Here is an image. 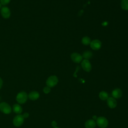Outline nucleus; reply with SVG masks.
<instances>
[{
    "mask_svg": "<svg viewBox=\"0 0 128 128\" xmlns=\"http://www.w3.org/2000/svg\"><path fill=\"white\" fill-rule=\"evenodd\" d=\"M28 94L24 91L19 92L16 96V100L19 104H24L28 100Z\"/></svg>",
    "mask_w": 128,
    "mask_h": 128,
    "instance_id": "obj_1",
    "label": "nucleus"
},
{
    "mask_svg": "<svg viewBox=\"0 0 128 128\" xmlns=\"http://www.w3.org/2000/svg\"><path fill=\"white\" fill-rule=\"evenodd\" d=\"M58 80L56 76H49L46 80V86L50 88H52L56 86L58 83Z\"/></svg>",
    "mask_w": 128,
    "mask_h": 128,
    "instance_id": "obj_2",
    "label": "nucleus"
},
{
    "mask_svg": "<svg viewBox=\"0 0 128 128\" xmlns=\"http://www.w3.org/2000/svg\"><path fill=\"white\" fill-rule=\"evenodd\" d=\"M96 124L100 128H106L108 124V120L104 116H100L96 120Z\"/></svg>",
    "mask_w": 128,
    "mask_h": 128,
    "instance_id": "obj_3",
    "label": "nucleus"
},
{
    "mask_svg": "<svg viewBox=\"0 0 128 128\" xmlns=\"http://www.w3.org/2000/svg\"><path fill=\"white\" fill-rule=\"evenodd\" d=\"M12 108L10 105L6 102L0 103V111L4 114H9L12 112Z\"/></svg>",
    "mask_w": 128,
    "mask_h": 128,
    "instance_id": "obj_4",
    "label": "nucleus"
},
{
    "mask_svg": "<svg viewBox=\"0 0 128 128\" xmlns=\"http://www.w3.org/2000/svg\"><path fill=\"white\" fill-rule=\"evenodd\" d=\"M13 124L16 127L21 126L24 122V118L22 115L19 114L16 116L13 119Z\"/></svg>",
    "mask_w": 128,
    "mask_h": 128,
    "instance_id": "obj_5",
    "label": "nucleus"
},
{
    "mask_svg": "<svg viewBox=\"0 0 128 128\" xmlns=\"http://www.w3.org/2000/svg\"><path fill=\"white\" fill-rule=\"evenodd\" d=\"M0 14L4 18H8L10 16V8L6 6H2L0 9Z\"/></svg>",
    "mask_w": 128,
    "mask_h": 128,
    "instance_id": "obj_6",
    "label": "nucleus"
},
{
    "mask_svg": "<svg viewBox=\"0 0 128 128\" xmlns=\"http://www.w3.org/2000/svg\"><path fill=\"white\" fill-rule=\"evenodd\" d=\"M81 66L83 70L86 72H89L92 70V65L88 60L84 59L82 60Z\"/></svg>",
    "mask_w": 128,
    "mask_h": 128,
    "instance_id": "obj_7",
    "label": "nucleus"
},
{
    "mask_svg": "<svg viewBox=\"0 0 128 128\" xmlns=\"http://www.w3.org/2000/svg\"><path fill=\"white\" fill-rule=\"evenodd\" d=\"M90 46L92 50H97L100 48L102 46V42L98 40H94L90 42Z\"/></svg>",
    "mask_w": 128,
    "mask_h": 128,
    "instance_id": "obj_8",
    "label": "nucleus"
},
{
    "mask_svg": "<svg viewBox=\"0 0 128 128\" xmlns=\"http://www.w3.org/2000/svg\"><path fill=\"white\" fill-rule=\"evenodd\" d=\"M70 57L72 60L76 63H80L82 61V56L77 52H74L72 54Z\"/></svg>",
    "mask_w": 128,
    "mask_h": 128,
    "instance_id": "obj_9",
    "label": "nucleus"
},
{
    "mask_svg": "<svg viewBox=\"0 0 128 128\" xmlns=\"http://www.w3.org/2000/svg\"><path fill=\"white\" fill-rule=\"evenodd\" d=\"M107 104L110 108H114L117 106V102L113 97H110L107 100Z\"/></svg>",
    "mask_w": 128,
    "mask_h": 128,
    "instance_id": "obj_10",
    "label": "nucleus"
},
{
    "mask_svg": "<svg viewBox=\"0 0 128 128\" xmlns=\"http://www.w3.org/2000/svg\"><path fill=\"white\" fill-rule=\"evenodd\" d=\"M122 90L119 88H115L112 90V97L114 98H121L122 96Z\"/></svg>",
    "mask_w": 128,
    "mask_h": 128,
    "instance_id": "obj_11",
    "label": "nucleus"
},
{
    "mask_svg": "<svg viewBox=\"0 0 128 128\" xmlns=\"http://www.w3.org/2000/svg\"><path fill=\"white\" fill-rule=\"evenodd\" d=\"M40 97V94L37 91H32L29 93L28 98L32 100H36Z\"/></svg>",
    "mask_w": 128,
    "mask_h": 128,
    "instance_id": "obj_12",
    "label": "nucleus"
},
{
    "mask_svg": "<svg viewBox=\"0 0 128 128\" xmlns=\"http://www.w3.org/2000/svg\"><path fill=\"white\" fill-rule=\"evenodd\" d=\"M96 124L94 120L90 119L86 120L84 124L86 128H94L96 127Z\"/></svg>",
    "mask_w": 128,
    "mask_h": 128,
    "instance_id": "obj_13",
    "label": "nucleus"
},
{
    "mask_svg": "<svg viewBox=\"0 0 128 128\" xmlns=\"http://www.w3.org/2000/svg\"><path fill=\"white\" fill-rule=\"evenodd\" d=\"M12 110L14 113L19 114L22 112V108L20 104H14L12 106Z\"/></svg>",
    "mask_w": 128,
    "mask_h": 128,
    "instance_id": "obj_14",
    "label": "nucleus"
},
{
    "mask_svg": "<svg viewBox=\"0 0 128 128\" xmlns=\"http://www.w3.org/2000/svg\"><path fill=\"white\" fill-rule=\"evenodd\" d=\"M82 58L86 60H89L91 58L92 56V53L90 50H86L84 52L82 56Z\"/></svg>",
    "mask_w": 128,
    "mask_h": 128,
    "instance_id": "obj_15",
    "label": "nucleus"
},
{
    "mask_svg": "<svg viewBox=\"0 0 128 128\" xmlns=\"http://www.w3.org/2000/svg\"><path fill=\"white\" fill-rule=\"evenodd\" d=\"M99 98L102 100H106L108 98V94L106 92L102 91L99 94Z\"/></svg>",
    "mask_w": 128,
    "mask_h": 128,
    "instance_id": "obj_16",
    "label": "nucleus"
},
{
    "mask_svg": "<svg viewBox=\"0 0 128 128\" xmlns=\"http://www.w3.org/2000/svg\"><path fill=\"white\" fill-rule=\"evenodd\" d=\"M120 6L122 9L128 10V0H122Z\"/></svg>",
    "mask_w": 128,
    "mask_h": 128,
    "instance_id": "obj_17",
    "label": "nucleus"
},
{
    "mask_svg": "<svg viewBox=\"0 0 128 128\" xmlns=\"http://www.w3.org/2000/svg\"><path fill=\"white\" fill-rule=\"evenodd\" d=\"M91 42L90 38L88 36H84L82 38V42L84 45H88Z\"/></svg>",
    "mask_w": 128,
    "mask_h": 128,
    "instance_id": "obj_18",
    "label": "nucleus"
},
{
    "mask_svg": "<svg viewBox=\"0 0 128 128\" xmlns=\"http://www.w3.org/2000/svg\"><path fill=\"white\" fill-rule=\"evenodd\" d=\"M50 90H51L50 88V87L48 86L44 87V88H43V92H44V94H48L50 93Z\"/></svg>",
    "mask_w": 128,
    "mask_h": 128,
    "instance_id": "obj_19",
    "label": "nucleus"
},
{
    "mask_svg": "<svg viewBox=\"0 0 128 128\" xmlns=\"http://www.w3.org/2000/svg\"><path fill=\"white\" fill-rule=\"evenodd\" d=\"M10 0H0V3L2 5L5 6L10 3Z\"/></svg>",
    "mask_w": 128,
    "mask_h": 128,
    "instance_id": "obj_20",
    "label": "nucleus"
},
{
    "mask_svg": "<svg viewBox=\"0 0 128 128\" xmlns=\"http://www.w3.org/2000/svg\"><path fill=\"white\" fill-rule=\"evenodd\" d=\"M22 116L24 117V118H28V116H29V114L27 112H24L23 114H22Z\"/></svg>",
    "mask_w": 128,
    "mask_h": 128,
    "instance_id": "obj_21",
    "label": "nucleus"
},
{
    "mask_svg": "<svg viewBox=\"0 0 128 128\" xmlns=\"http://www.w3.org/2000/svg\"><path fill=\"white\" fill-rule=\"evenodd\" d=\"M51 125H52V126L54 128L56 127V126H57V122H56V121L53 120V121L52 122V123H51Z\"/></svg>",
    "mask_w": 128,
    "mask_h": 128,
    "instance_id": "obj_22",
    "label": "nucleus"
},
{
    "mask_svg": "<svg viewBox=\"0 0 128 128\" xmlns=\"http://www.w3.org/2000/svg\"><path fill=\"white\" fill-rule=\"evenodd\" d=\"M2 84H3V81H2V78L0 77V89L2 88Z\"/></svg>",
    "mask_w": 128,
    "mask_h": 128,
    "instance_id": "obj_23",
    "label": "nucleus"
},
{
    "mask_svg": "<svg viewBox=\"0 0 128 128\" xmlns=\"http://www.w3.org/2000/svg\"><path fill=\"white\" fill-rule=\"evenodd\" d=\"M92 118H93V120H96L98 118L96 117V116H94L92 117Z\"/></svg>",
    "mask_w": 128,
    "mask_h": 128,
    "instance_id": "obj_24",
    "label": "nucleus"
},
{
    "mask_svg": "<svg viewBox=\"0 0 128 128\" xmlns=\"http://www.w3.org/2000/svg\"><path fill=\"white\" fill-rule=\"evenodd\" d=\"M2 8V4L0 3V9H1Z\"/></svg>",
    "mask_w": 128,
    "mask_h": 128,
    "instance_id": "obj_25",
    "label": "nucleus"
},
{
    "mask_svg": "<svg viewBox=\"0 0 128 128\" xmlns=\"http://www.w3.org/2000/svg\"><path fill=\"white\" fill-rule=\"evenodd\" d=\"M54 128H58V127H57V126H56V127H54Z\"/></svg>",
    "mask_w": 128,
    "mask_h": 128,
    "instance_id": "obj_26",
    "label": "nucleus"
}]
</instances>
